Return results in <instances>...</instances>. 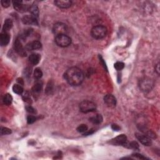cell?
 I'll use <instances>...</instances> for the list:
<instances>
[{
    "label": "cell",
    "mask_w": 160,
    "mask_h": 160,
    "mask_svg": "<svg viewBox=\"0 0 160 160\" xmlns=\"http://www.w3.org/2000/svg\"><path fill=\"white\" fill-rule=\"evenodd\" d=\"M13 26V23L12 20L10 19H7L5 21L4 25H3V31H6L8 32L9 30H10L12 28Z\"/></svg>",
    "instance_id": "18"
},
{
    "label": "cell",
    "mask_w": 160,
    "mask_h": 160,
    "mask_svg": "<svg viewBox=\"0 0 160 160\" xmlns=\"http://www.w3.org/2000/svg\"><path fill=\"white\" fill-rule=\"evenodd\" d=\"M79 109L81 112L84 113L93 112L96 110V104L90 101H83L79 104Z\"/></svg>",
    "instance_id": "3"
},
{
    "label": "cell",
    "mask_w": 160,
    "mask_h": 160,
    "mask_svg": "<svg viewBox=\"0 0 160 160\" xmlns=\"http://www.w3.org/2000/svg\"><path fill=\"white\" fill-rule=\"evenodd\" d=\"M3 101L5 104L7 105V106H9V105H10L12 103L13 97L10 94L7 93L4 96V97H3Z\"/></svg>",
    "instance_id": "21"
},
{
    "label": "cell",
    "mask_w": 160,
    "mask_h": 160,
    "mask_svg": "<svg viewBox=\"0 0 160 160\" xmlns=\"http://www.w3.org/2000/svg\"><path fill=\"white\" fill-rule=\"evenodd\" d=\"M55 42L58 46L65 48L71 45V39L66 35H58L55 37Z\"/></svg>",
    "instance_id": "4"
},
{
    "label": "cell",
    "mask_w": 160,
    "mask_h": 160,
    "mask_svg": "<svg viewBox=\"0 0 160 160\" xmlns=\"http://www.w3.org/2000/svg\"><path fill=\"white\" fill-rule=\"evenodd\" d=\"M14 48L16 53L19 54L20 55L22 56H24L26 55V51H25V49L23 48L22 45V42H21V40L20 39H17L15 42H14Z\"/></svg>",
    "instance_id": "7"
},
{
    "label": "cell",
    "mask_w": 160,
    "mask_h": 160,
    "mask_svg": "<svg viewBox=\"0 0 160 160\" xmlns=\"http://www.w3.org/2000/svg\"><path fill=\"white\" fill-rule=\"evenodd\" d=\"M113 141L115 144L118 145H126L127 144V137L125 134H121L113 140Z\"/></svg>",
    "instance_id": "15"
},
{
    "label": "cell",
    "mask_w": 160,
    "mask_h": 160,
    "mask_svg": "<svg viewBox=\"0 0 160 160\" xmlns=\"http://www.w3.org/2000/svg\"><path fill=\"white\" fill-rule=\"evenodd\" d=\"M13 6L14 9L20 13H24L26 12L27 10H29V8H30V6L23 4V2L22 1H13Z\"/></svg>",
    "instance_id": "8"
},
{
    "label": "cell",
    "mask_w": 160,
    "mask_h": 160,
    "mask_svg": "<svg viewBox=\"0 0 160 160\" xmlns=\"http://www.w3.org/2000/svg\"><path fill=\"white\" fill-rule=\"evenodd\" d=\"M153 86L154 82L153 79L150 78L144 77L140 81V88L143 92H150L153 88Z\"/></svg>",
    "instance_id": "5"
},
{
    "label": "cell",
    "mask_w": 160,
    "mask_h": 160,
    "mask_svg": "<svg viewBox=\"0 0 160 160\" xmlns=\"http://www.w3.org/2000/svg\"><path fill=\"white\" fill-rule=\"evenodd\" d=\"M54 4L60 8L66 9L71 6L72 2L69 0H57L54 1Z\"/></svg>",
    "instance_id": "14"
},
{
    "label": "cell",
    "mask_w": 160,
    "mask_h": 160,
    "mask_svg": "<svg viewBox=\"0 0 160 160\" xmlns=\"http://www.w3.org/2000/svg\"><path fill=\"white\" fill-rule=\"evenodd\" d=\"M23 23L25 24H32V25H38L37 18L33 16L32 15L24 16L22 19Z\"/></svg>",
    "instance_id": "11"
},
{
    "label": "cell",
    "mask_w": 160,
    "mask_h": 160,
    "mask_svg": "<svg viewBox=\"0 0 160 160\" xmlns=\"http://www.w3.org/2000/svg\"><path fill=\"white\" fill-rule=\"evenodd\" d=\"M36 119V118L34 116H32V115H30L28 116L27 118V121L28 124H32V123H33Z\"/></svg>",
    "instance_id": "28"
},
{
    "label": "cell",
    "mask_w": 160,
    "mask_h": 160,
    "mask_svg": "<svg viewBox=\"0 0 160 160\" xmlns=\"http://www.w3.org/2000/svg\"><path fill=\"white\" fill-rule=\"evenodd\" d=\"M68 28L66 25L63 23H57L53 26V32L56 36L66 35Z\"/></svg>",
    "instance_id": "6"
},
{
    "label": "cell",
    "mask_w": 160,
    "mask_h": 160,
    "mask_svg": "<svg viewBox=\"0 0 160 160\" xmlns=\"http://www.w3.org/2000/svg\"><path fill=\"white\" fill-rule=\"evenodd\" d=\"M41 43L38 41H33L28 43L26 45V49L28 51H33L41 48Z\"/></svg>",
    "instance_id": "12"
},
{
    "label": "cell",
    "mask_w": 160,
    "mask_h": 160,
    "mask_svg": "<svg viewBox=\"0 0 160 160\" xmlns=\"http://www.w3.org/2000/svg\"><path fill=\"white\" fill-rule=\"evenodd\" d=\"M43 88V84L42 83L38 82L34 85L32 88V92L33 93L34 95H38V94L41 93Z\"/></svg>",
    "instance_id": "17"
},
{
    "label": "cell",
    "mask_w": 160,
    "mask_h": 160,
    "mask_svg": "<svg viewBox=\"0 0 160 160\" xmlns=\"http://www.w3.org/2000/svg\"><path fill=\"white\" fill-rule=\"evenodd\" d=\"M77 131L79 133H85L88 131V126L86 125H81L77 128Z\"/></svg>",
    "instance_id": "26"
},
{
    "label": "cell",
    "mask_w": 160,
    "mask_h": 160,
    "mask_svg": "<svg viewBox=\"0 0 160 160\" xmlns=\"http://www.w3.org/2000/svg\"><path fill=\"white\" fill-rule=\"evenodd\" d=\"M43 72L40 68H36L34 71V77L36 79H39L42 77Z\"/></svg>",
    "instance_id": "23"
},
{
    "label": "cell",
    "mask_w": 160,
    "mask_h": 160,
    "mask_svg": "<svg viewBox=\"0 0 160 160\" xmlns=\"http://www.w3.org/2000/svg\"><path fill=\"white\" fill-rule=\"evenodd\" d=\"M111 128L114 131H119L120 129V127L118 125L113 124L111 126Z\"/></svg>",
    "instance_id": "31"
},
{
    "label": "cell",
    "mask_w": 160,
    "mask_h": 160,
    "mask_svg": "<svg viewBox=\"0 0 160 160\" xmlns=\"http://www.w3.org/2000/svg\"><path fill=\"white\" fill-rule=\"evenodd\" d=\"M12 133V130L5 127H1V135H6Z\"/></svg>",
    "instance_id": "27"
},
{
    "label": "cell",
    "mask_w": 160,
    "mask_h": 160,
    "mask_svg": "<svg viewBox=\"0 0 160 160\" xmlns=\"http://www.w3.org/2000/svg\"><path fill=\"white\" fill-rule=\"evenodd\" d=\"M29 12H30L33 16L37 18L39 15V10L38 6L36 5H31L29 8Z\"/></svg>",
    "instance_id": "20"
},
{
    "label": "cell",
    "mask_w": 160,
    "mask_h": 160,
    "mask_svg": "<svg viewBox=\"0 0 160 160\" xmlns=\"http://www.w3.org/2000/svg\"><path fill=\"white\" fill-rule=\"evenodd\" d=\"M89 121L92 122L93 124L98 125L103 121V117L100 115H97L89 119Z\"/></svg>",
    "instance_id": "19"
},
{
    "label": "cell",
    "mask_w": 160,
    "mask_h": 160,
    "mask_svg": "<svg viewBox=\"0 0 160 160\" xmlns=\"http://www.w3.org/2000/svg\"><path fill=\"white\" fill-rule=\"evenodd\" d=\"M134 156H136V157L138 158H140V159H146V158L144 157V156H143L141 155H140V154H134Z\"/></svg>",
    "instance_id": "32"
},
{
    "label": "cell",
    "mask_w": 160,
    "mask_h": 160,
    "mask_svg": "<svg viewBox=\"0 0 160 160\" xmlns=\"http://www.w3.org/2000/svg\"><path fill=\"white\" fill-rule=\"evenodd\" d=\"M125 146H127L129 148L134 149V150H138V149H139V144H138L136 141H132V142H131L128 144L127 143Z\"/></svg>",
    "instance_id": "24"
},
{
    "label": "cell",
    "mask_w": 160,
    "mask_h": 160,
    "mask_svg": "<svg viewBox=\"0 0 160 160\" xmlns=\"http://www.w3.org/2000/svg\"><path fill=\"white\" fill-rule=\"evenodd\" d=\"M26 109L27 111L29 112V113H36V111H35V108H33V107L31 106H27V107L26 108Z\"/></svg>",
    "instance_id": "30"
},
{
    "label": "cell",
    "mask_w": 160,
    "mask_h": 160,
    "mask_svg": "<svg viewBox=\"0 0 160 160\" xmlns=\"http://www.w3.org/2000/svg\"><path fill=\"white\" fill-rule=\"evenodd\" d=\"M10 40V36L8 32L3 31L0 35V44L2 46L8 45Z\"/></svg>",
    "instance_id": "13"
},
{
    "label": "cell",
    "mask_w": 160,
    "mask_h": 160,
    "mask_svg": "<svg viewBox=\"0 0 160 160\" xmlns=\"http://www.w3.org/2000/svg\"><path fill=\"white\" fill-rule=\"evenodd\" d=\"M64 78L71 86H78L84 80V74L79 68L72 67L69 68L64 73Z\"/></svg>",
    "instance_id": "1"
},
{
    "label": "cell",
    "mask_w": 160,
    "mask_h": 160,
    "mask_svg": "<svg viewBox=\"0 0 160 160\" xmlns=\"http://www.w3.org/2000/svg\"><path fill=\"white\" fill-rule=\"evenodd\" d=\"M104 103L107 104V106L111 108H113L116 106V100L115 97L112 94H106L104 98Z\"/></svg>",
    "instance_id": "9"
},
{
    "label": "cell",
    "mask_w": 160,
    "mask_h": 160,
    "mask_svg": "<svg viewBox=\"0 0 160 160\" xmlns=\"http://www.w3.org/2000/svg\"><path fill=\"white\" fill-rule=\"evenodd\" d=\"M125 67V64L122 63V62H120V61H118V62H116L115 64V69L117 71H121L122 70L123 68Z\"/></svg>",
    "instance_id": "25"
},
{
    "label": "cell",
    "mask_w": 160,
    "mask_h": 160,
    "mask_svg": "<svg viewBox=\"0 0 160 160\" xmlns=\"http://www.w3.org/2000/svg\"><path fill=\"white\" fill-rule=\"evenodd\" d=\"M1 3L4 8H8V7L10 6L11 1H9V0H2L1 1Z\"/></svg>",
    "instance_id": "29"
},
{
    "label": "cell",
    "mask_w": 160,
    "mask_h": 160,
    "mask_svg": "<svg viewBox=\"0 0 160 160\" xmlns=\"http://www.w3.org/2000/svg\"><path fill=\"white\" fill-rule=\"evenodd\" d=\"M91 33L94 38L100 39L106 36L107 34V29L104 26L98 25V26H94L92 28Z\"/></svg>",
    "instance_id": "2"
},
{
    "label": "cell",
    "mask_w": 160,
    "mask_h": 160,
    "mask_svg": "<svg viewBox=\"0 0 160 160\" xmlns=\"http://www.w3.org/2000/svg\"><path fill=\"white\" fill-rule=\"evenodd\" d=\"M13 90L14 93L18 94H21L23 92V88L21 85L19 84H16L13 86Z\"/></svg>",
    "instance_id": "22"
},
{
    "label": "cell",
    "mask_w": 160,
    "mask_h": 160,
    "mask_svg": "<svg viewBox=\"0 0 160 160\" xmlns=\"http://www.w3.org/2000/svg\"><path fill=\"white\" fill-rule=\"evenodd\" d=\"M135 136L138 140H139L140 143L145 145V146H150L151 144V140L148 136L143 135V134H141L139 133H136Z\"/></svg>",
    "instance_id": "10"
},
{
    "label": "cell",
    "mask_w": 160,
    "mask_h": 160,
    "mask_svg": "<svg viewBox=\"0 0 160 160\" xmlns=\"http://www.w3.org/2000/svg\"><path fill=\"white\" fill-rule=\"evenodd\" d=\"M159 64H158L157 65H156V68H155V70H156V71H157L158 74L159 73Z\"/></svg>",
    "instance_id": "33"
},
{
    "label": "cell",
    "mask_w": 160,
    "mask_h": 160,
    "mask_svg": "<svg viewBox=\"0 0 160 160\" xmlns=\"http://www.w3.org/2000/svg\"><path fill=\"white\" fill-rule=\"evenodd\" d=\"M40 55L38 53H33L29 57V61L33 65H36L39 63L40 61Z\"/></svg>",
    "instance_id": "16"
}]
</instances>
